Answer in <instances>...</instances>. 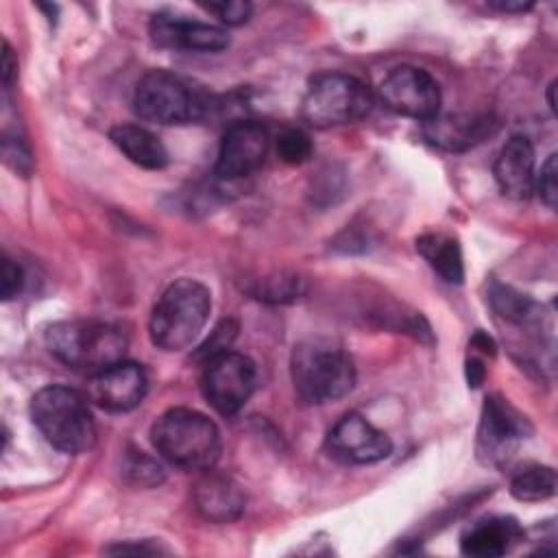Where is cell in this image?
I'll use <instances>...</instances> for the list:
<instances>
[{"mask_svg":"<svg viewBox=\"0 0 558 558\" xmlns=\"http://www.w3.org/2000/svg\"><path fill=\"white\" fill-rule=\"evenodd\" d=\"M290 375L303 403L338 401L355 386V366L342 344L329 338H307L292 351Z\"/></svg>","mask_w":558,"mask_h":558,"instance_id":"6da1fadb","label":"cell"},{"mask_svg":"<svg viewBox=\"0 0 558 558\" xmlns=\"http://www.w3.org/2000/svg\"><path fill=\"white\" fill-rule=\"evenodd\" d=\"M150 440L166 462L185 471L214 469L222 449L216 423L190 408L163 412L150 429Z\"/></svg>","mask_w":558,"mask_h":558,"instance_id":"7a4b0ae2","label":"cell"},{"mask_svg":"<svg viewBox=\"0 0 558 558\" xmlns=\"http://www.w3.org/2000/svg\"><path fill=\"white\" fill-rule=\"evenodd\" d=\"M48 351L68 368L89 377L124 360V331L102 320H59L46 329Z\"/></svg>","mask_w":558,"mask_h":558,"instance_id":"3957f363","label":"cell"},{"mask_svg":"<svg viewBox=\"0 0 558 558\" xmlns=\"http://www.w3.org/2000/svg\"><path fill=\"white\" fill-rule=\"evenodd\" d=\"M31 418L41 436L63 453L92 449L96 425L87 397L70 386H46L31 399Z\"/></svg>","mask_w":558,"mask_h":558,"instance_id":"277c9868","label":"cell"},{"mask_svg":"<svg viewBox=\"0 0 558 558\" xmlns=\"http://www.w3.org/2000/svg\"><path fill=\"white\" fill-rule=\"evenodd\" d=\"M211 294L196 279H177L170 283L153 307L148 333L155 347L163 351L187 349L207 325Z\"/></svg>","mask_w":558,"mask_h":558,"instance_id":"5b68a950","label":"cell"},{"mask_svg":"<svg viewBox=\"0 0 558 558\" xmlns=\"http://www.w3.org/2000/svg\"><path fill=\"white\" fill-rule=\"evenodd\" d=\"M209 100L179 74L168 70L146 72L133 92V111L153 124H190L209 111Z\"/></svg>","mask_w":558,"mask_h":558,"instance_id":"8992f818","label":"cell"},{"mask_svg":"<svg viewBox=\"0 0 558 558\" xmlns=\"http://www.w3.org/2000/svg\"><path fill=\"white\" fill-rule=\"evenodd\" d=\"M373 109V92L364 81L342 72L318 74L301 102V118L314 129L353 124Z\"/></svg>","mask_w":558,"mask_h":558,"instance_id":"52a82bcc","label":"cell"},{"mask_svg":"<svg viewBox=\"0 0 558 558\" xmlns=\"http://www.w3.org/2000/svg\"><path fill=\"white\" fill-rule=\"evenodd\" d=\"M255 379V364L244 353L227 349L205 360L201 390L218 414L231 416L253 395Z\"/></svg>","mask_w":558,"mask_h":558,"instance_id":"ba28073f","label":"cell"},{"mask_svg":"<svg viewBox=\"0 0 558 558\" xmlns=\"http://www.w3.org/2000/svg\"><path fill=\"white\" fill-rule=\"evenodd\" d=\"M532 434L530 421L501 395L486 397L477 427V458L484 464H506L519 442Z\"/></svg>","mask_w":558,"mask_h":558,"instance_id":"9c48e42d","label":"cell"},{"mask_svg":"<svg viewBox=\"0 0 558 558\" xmlns=\"http://www.w3.org/2000/svg\"><path fill=\"white\" fill-rule=\"evenodd\" d=\"M381 102L405 118L427 122L440 111V87L436 78L416 65H397L379 83Z\"/></svg>","mask_w":558,"mask_h":558,"instance_id":"30bf717a","label":"cell"},{"mask_svg":"<svg viewBox=\"0 0 558 558\" xmlns=\"http://www.w3.org/2000/svg\"><path fill=\"white\" fill-rule=\"evenodd\" d=\"M327 451L344 464H373L392 453V440L362 414H344L327 434Z\"/></svg>","mask_w":558,"mask_h":558,"instance_id":"8fae6325","label":"cell"},{"mask_svg":"<svg viewBox=\"0 0 558 558\" xmlns=\"http://www.w3.org/2000/svg\"><path fill=\"white\" fill-rule=\"evenodd\" d=\"M268 148L270 135L262 122L238 120L225 131L220 140L214 170L222 179L246 177L264 163Z\"/></svg>","mask_w":558,"mask_h":558,"instance_id":"7c38bea8","label":"cell"},{"mask_svg":"<svg viewBox=\"0 0 558 558\" xmlns=\"http://www.w3.org/2000/svg\"><path fill=\"white\" fill-rule=\"evenodd\" d=\"M148 390V377L135 362L120 360L109 368L92 375L89 397L107 412H131L137 408Z\"/></svg>","mask_w":558,"mask_h":558,"instance_id":"4fadbf2b","label":"cell"},{"mask_svg":"<svg viewBox=\"0 0 558 558\" xmlns=\"http://www.w3.org/2000/svg\"><path fill=\"white\" fill-rule=\"evenodd\" d=\"M150 39L161 48L194 50V52H220L229 46L225 28L185 20L174 13H157L148 24Z\"/></svg>","mask_w":558,"mask_h":558,"instance_id":"5bb4252c","label":"cell"},{"mask_svg":"<svg viewBox=\"0 0 558 558\" xmlns=\"http://www.w3.org/2000/svg\"><path fill=\"white\" fill-rule=\"evenodd\" d=\"M495 181L499 190L517 201H525L534 192V146L525 135H512L499 150L495 166Z\"/></svg>","mask_w":558,"mask_h":558,"instance_id":"9a60e30c","label":"cell"},{"mask_svg":"<svg viewBox=\"0 0 558 558\" xmlns=\"http://www.w3.org/2000/svg\"><path fill=\"white\" fill-rule=\"evenodd\" d=\"M194 508L214 523H229L235 521L244 510V495L240 486L227 477L207 471L205 477H201L192 490Z\"/></svg>","mask_w":558,"mask_h":558,"instance_id":"2e32d148","label":"cell"},{"mask_svg":"<svg viewBox=\"0 0 558 558\" xmlns=\"http://www.w3.org/2000/svg\"><path fill=\"white\" fill-rule=\"evenodd\" d=\"M497 129L490 116H436L425 122L427 142L445 150H466Z\"/></svg>","mask_w":558,"mask_h":558,"instance_id":"e0dca14e","label":"cell"},{"mask_svg":"<svg viewBox=\"0 0 558 558\" xmlns=\"http://www.w3.org/2000/svg\"><path fill=\"white\" fill-rule=\"evenodd\" d=\"M523 538V530L510 517H488L473 523L460 538V547L466 556L497 558L512 549Z\"/></svg>","mask_w":558,"mask_h":558,"instance_id":"ac0fdd59","label":"cell"},{"mask_svg":"<svg viewBox=\"0 0 558 558\" xmlns=\"http://www.w3.org/2000/svg\"><path fill=\"white\" fill-rule=\"evenodd\" d=\"M109 137L116 144V148L140 168L161 170L170 161L161 140L140 124H118L109 131Z\"/></svg>","mask_w":558,"mask_h":558,"instance_id":"d6986e66","label":"cell"},{"mask_svg":"<svg viewBox=\"0 0 558 558\" xmlns=\"http://www.w3.org/2000/svg\"><path fill=\"white\" fill-rule=\"evenodd\" d=\"M416 251L432 266V270L447 283H462L464 264L462 251L453 235L447 233H425L416 240Z\"/></svg>","mask_w":558,"mask_h":558,"instance_id":"ffe728a7","label":"cell"},{"mask_svg":"<svg viewBox=\"0 0 558 558\" xmlns=\"http://www.w3.org/2000/svg\"><path fill=\"white\" fill-rule=\"evenodd\" d=\"M510 493L519 501H545L556 493V471L551 466L530 464L512 477Z\"/></svg>","mask_w":558,"mask_h":558,"instance_id":"44dd1931","label":"cell"},{"mask_svg":"<svg viewBox=\"0 0 558 558\" xmlns=\"http://www.w3.org/2000/svg\"><path fill=\"white\" fill-rule=\"evenodd\" d=\"M488 299H490L493 310L501 318H506L510 323L527 325L534 318V303L525 294H521V292H517V290H512L508 286L495 283L490 288V296Z\"/></svg>","mask_w":558,"mask_h":558,"instance_id":"7402d4cb","label":"cell"},{"mask_svg":"<svg viewBox=\"0 0 558 558\" xmlns=\"http://www.w3.org/2000/svg\"><path fill=\"white\" fill-rule=\"evenodd\" d=\"M305 292V281L294 272H275L257 283L253 294L259 301L268 303H288L296 301Z\"/></svg>","mask_w":558,"mask_h":558,"instance_id":"603a6c76","label":"cell"},{"mask_svg":"<svg viewBox=\"0 0 558 558\" xmlns=\"http://www.w3.org/2000/svg\"><path fill=\"white\" fill-rule=\"evenodd\" d=\"M122 477L140 488H153L163 482V469L144 451H126L122 458Z\"/></svg>","mask_w":558,"mask_h":558,"instance_id":"cb8c5ba5","label":"cell"},{"mask_svg":"<svg viewBox=\"0 0 558 558\" xmlns=\"http://www.w3.org/2000/svg\"><path fill=\"white\" fill-rule=\"evenodd\" d=\"M277 155L290 166H299L312 157V142L301 129H286L277 137Z\"/></svg>","mask_w":558,"mask_h":558,"instance_id":"d4e9b609","label":"cell"},{"mask_svg":"<svg viewBox=\"0 0 558 558\" xmlns=\"http://www.w3.org/2000/svg\"><path fill=\"white\" fill-rule=\"evenodd\" d=\"M205 11L214 13L227 26H240L251 17V2L244 0H222V2H207L203 4Z\"/></svg>","mask_w":558,"mask_h":558,"instance_id":"484cf974","label":"cell"},{"mask_svg":"<svg viewBox=\"0 0 558 558\" xmlns=\"http://www.w3.org/2000/svg\"><path fill=\"white\" fill-rule=\"evenodd\" d=\"M558 170H556V153H551L547 157V161L541 166V172L536 174V181H534V192H538L541 201L547 205V207H556V198H558Z\"/></svg>","mask_w":558,"mask_h":558,"instance_id":"4316f807","label":"cell"},{"mask_svg":"<svg viewBox=\"0 0 558 558\" xmlns=\"http://www.w3.org/2000/svg\"><path fill=\"white\" fill-rule=\"evenodd\" d=\"M2 155H4V161L20 174L28 177L31 168H33V159H31V150L28 146L24 144L22 137H11V135H4L2 140Z\"/></svg>","mask_w":558,"mask_h":558,"instance_id":"83f0119b","label":"cell"},{"mask_svg":"<svg viewBox=\"0 0 558 558\" xmlns=\"http://www.w3.org/2000/svg\"><path fill=\"white\" fill-rule=\"evenodd\" d=\"M24 286V272L22 268L11 259V257H2V299L11 301L13 296H17V292Z\"/></svg>","mask_w":558,"mask_h":558,"instance_id":"f1b7e54d","label":"cell"},{"mask_svg":"<svg viewBox=\"0 0 558 558\" xmlns=\"http://www.w3.org/2000/svg\"><path fill=\"white\" fill-rule=\"evenodd\" d=\"M235 331H238V327H235L231 320H225L220 327H216L211 340H207V342L203 344V353L207 355V360H209L211 355L220 353V351H227V347H229V342L233 340Z\"/></svg>","mask_w":558,"mask_h":558,"instance_id":"f546056e","label":"cell"},{"mask_svg":"<svg viewBox=\"0 0 558 558\" xmlns=\"http://www.w3.org/2000/svg\"><path fill=\"white\" fill-rule=\"evenodd\" d=\"M484 375H486L484 364L477 357H469L466 360V381H469V386L477 388L484 381Z\"/></svg>","mask_w":558,"mask_h":558,"instance_id":"4dcf8cb0","label":"cell"},{"mask_svg":"<svg viewBox=\"0 0 558 558\" xmlns=\"http://www.w3.org/2000/svg\"><path fill=\"white\" fill-rule=\"evenodd\" d=\"M15 70H17V63L13 61V50H11V46L4 41V52H2V83H4L7 89H9L11 81H13Z\"/></svg>","mask_w":558,"mask_h":558,"instance_id":"1f68e13d","label":"cell"},{"mask_svg":"<svg viewBox=\"0 0 558 558\" xmlns=\"http://www.w3.org/2000/svg\"><path fill=\"white\" fill-rule=\"evenodd\" d=\"M488 4L501 13H521L534 7L532 2H523V0H490Z\"/></svg>","mask_w":558,"mask_h":558,"instance_id":"d6a6232c","label":"cell"},{"mask_svg":"<svg viewBox=\"0 0 558 558\" xmlns=\"http://www.w3.org/2000/svg\"><path fill=\"white\" fill-rule=\"evenodd\" d=\"M471 347L480 349L486 355H495V342L490 336H486L484 331H475V336L471 338Z\"/></svg>","mask_w":558,"mask_h":558,"instance_id":"836d02e7","label":"cell"},{"mask_svg":"<svg viewBox=\"0 0 558 558\" xmlns=\"http://www.w3.org/2000/svg\"><path fill=\"white\" fill-rule=\"evenodd\" d=\"M554 89H556V81L549 83V87H547V102H549V109H551V111L556 109V105H554Z\"/></svg>","mask_w":558,"mask_h":558,"instance_id":"e575fe53","label":"cell"}]
</instances>
